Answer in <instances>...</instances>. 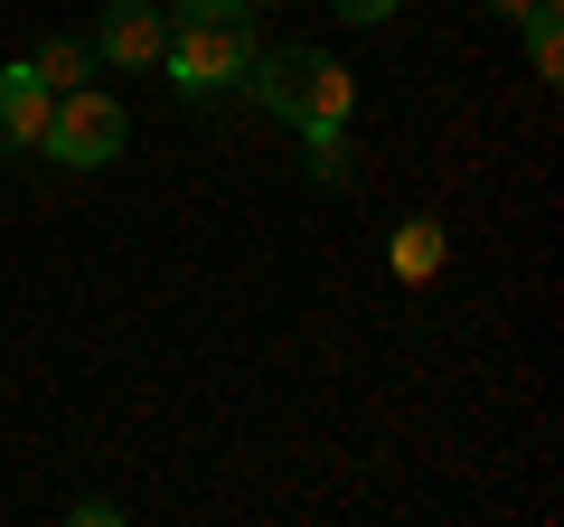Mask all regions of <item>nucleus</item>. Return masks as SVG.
Returning a JSON list of instances; mask_svg holds the SVG:
<instances>
[{"mask_svg": "<svg viewBox=\"0 0 564 527\" xmlns=\"http://www.w3.org/2000/svg\"><path fill=\"white\" fill-rule=\"evenodd\" d=\"M245 76H254V104L282 114L292 132H321V122L358 114V85H348V66L329 57V47H254Z\"/></svg>", "mask_w": 564, "mask_h": 527, "instance_id": "obj_2", "label": "nucleus"}, {"mask_svg": "<svg viewBox=\"0 0 564 527\" xmlns=\"http://www.w3.org/2000/svg\"><path fill=\"white\" fill-rule=\"evenodd\" d=\"M29 66H39V85H47V95H66V85H85V76H95V39H47Z\"/></svg>", "mask_w": 564, "mask_h": 527, "instance_id": "obj_7", "label": "nucleus"}, {"mask_svg": "<svg viewBox=\"0 0 564 527\" xmlns=\"http://www.w3.org/2000/svg\"><path fill=\"white\" fill-rule=\"evenodd\" d=\"M311 180L321 189L348 180V122H321V132H311Z\"/></svg>", "mask_w": 564, "mask_h": 527, "instance_id": "obj_8", "label": "nucleus"}, {"mask_svg": "<svg viewBox=\"0 0 564 527\" xmlns=\"http://www.w3.org/2000/svg\"><path fill=\"white\" fill-rule=\"evenodd\" d=\"M339 20H358V29H377V20H395V0H339Z\"/></svg>", "mask_w": 564, "mask_h": 527, "instance_id": "obj_10", "label": "nucleus"}, {"mask_svg": "<svg viewBox=\"0 0 564 527\" xmlns=\"http://www.w3.org/2000/svg\"><path fill=\"white\" fill-rule=\"evenodd\" d=\"M386 255H395V273H404V283H433V273H443V226H433V217L395 226V245H386Z\"/></svg>", "mask_w": 564, "mask_h": 527, "instance_id": "obj_6", "label": "nucleus"}, {"mask_svg": "<svg viewBox=\"0 0 564 527\" xmlns=\"http://www.w3.org/2000/svg\"><path fill=\"white\" fill-rule=\"evenodd\" d=\"M254 0H170V76H180V95H226V85H245V66H254Z\"/></svg>", "mask_w": 564, "mask_h": 527, "instance_id": "obj_1", "label": "nucleus"}, {"mask_svg": "<svg viewBox=\"0 0 564 527\" xmlns=\"http://www.w3.org/2000/svg\"><path fill=\"white\" fill-rule=\"evenodd\" d=\"M254 10H273V0H254Z\"/></svg>", "mask_w": 564, "mask_h": 527, "instance_id": "obj_11", "label": "nucleus"}, {"mask_svg": "<svg viewBox=\"0 0 564 527\" xmlns=\"http://www.w3.org/2000/svg\"><path fill=\"white\" fill-rule=\"evenodd\" d=\"M122 142H132V114H122L104 85H66V95L47 104V132H39V151H47V161H66V170L122 161Z\"/></svg>", "mask_w": 564, "mask_h": 527, "instance_id": "obj_3", "label": "nucleus"}, {"mask_svg": "<svg viewBox=\"0 0 564 527\" xmlns=\"http://www.w3.org/2000/svg\"><path fill=\"white\" fill-rule=\"evenodd\" d=\"M47 85H39V66H0V161H20V151H39V132H47Z\"/></svg>", "mask_w": 564, "mask_h": 527, "instance_id": "obj_5", "label": "nucleus"}, {"mask_svg": "<svg viewBox=\"0 0 564 527\" xmlns=\"http://www.w3.org/2000/svg\"><path fill=\"white\" fill-rule=\"evenodd\" d=\"M170 47V10H151V0H113L95 20V57L104 66H151Z\"/></svg>", "mask_w": 564, "mask_h": 527, "instance_id": "obj_4", "label": "nucleus"}, {"mask_svg": "<svg viewBox=\"0 0 564 527\" xmlns=\"http://www.w3.org/2000/svg\"><path fill=\"white\" fill-rule=\"evenodd\" d=\"M527 57H536V76H545V85L564 76V29H555V10H536V20H527Z\"/></svg>", "mask_w": 564, "mask_h": 527, "instance_id": "obj_9", "label": "nucleus"}]
</instances>
